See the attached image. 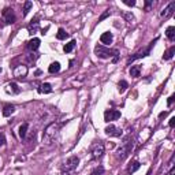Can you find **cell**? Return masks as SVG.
Here are the masks:
<instances>
[{
  "instance_id": "cell-1",
  "label": "cell",
  "mask_w": 175,
  "mask_h": 175,
  "mask_svg": "<svg viewBox=\"0 0 175 175\" xmlns=\"http://www.w3.org/2000/svg\"><path fill=\"white\" fill-rule=\"evenodd\" d=\"M58 133H59V125H58V123H51V125L44 130L43 144H45V145H51V144L56 140Z\"/></svg>"
},
{
  "instance_id": "cell-2",
  "label": "cell",
  "mask_w": 175,
  "mask_h": 175,
  "mask_svg": "<svg viewBox=\"0 0 175 175\" xmlns=\"http://www.w3.org/2000/svg\"><path fill=\"white\" fill-rule=\"evenodd\" d=\"M94 53H96V56L101 58V59H108V58H111L112 55L118 56V51H111V49H108V48H105L103 45H96L94 47Z\"/></svg>"
},
{
  "instance_id": "cell-3",
  "label": "cell",
  "mask_w": 175,
  "mask_h": 175,
  "mask_svg": "<svg viewBox=\"0 0 175 175\" xmlns=\"http://www.w3.org/2000/svg\"><path fill=\"white\" fill-rule=\"evenodd\" d=\"M131 148H133V141L130 142L129 140H127V141H125V144H123L121 148L118 149V155H116V156H118V159L119 160H125L126 157L129 156V153L131 152Z\"/></svg>"
},
{
  "instance_id": "cell-4",
  "label": "cell",
  "mask_w": 175,
  "mask_h": 175,
  "mask_svg": "<svg viewBox=\"0 0 175 175\" xmlns=\"http://www.w3.org/2000/svg\"><path fill=\"white\" fill-rule=\"evenodd\" d=\"M90 153H92V157H93V159L101 157L103 153H104V144L103 142H94L93 145H92Z\"/></svg>"
},
{
  "instance_id": "cell-5",
  "label": "cell",
  "mask_w": 175,
  "mask_h": 175,
  "mask_svg": "<svg viewBox=\"0 0 175 175\" xmlns=\"http://www.w3.org/2000/svg\"><path fill=\"white\" fill-rule=\"evenodd\" d=\"M78 163H80V159H78L77 156L68 157L66 162H64V164H63V170H64V171H73V170L77 168Z\"/></svg>"
},
{
  "instance_id": "cell-6",
  "label": "cell",
  "mask_w": 175,
  "mask_h": 175,
  "mask_svg": "<svg viewBox=\"0 0 175 175\" xmlns=\"http://www.w3.org/2000/svg\"><path fill=\"white\" fill-rule=\"evenodd\" d=\"M118 118H121V111L118 109H108L104 114V121L105 122H111V121H116Z\"/></svg>"
},
{
  "instance_id": "cell-7",
  "label": "cell",
  "mask_w": 175,
  "mask_h": 175,
  "mask_svg": "<svg viewBox=\"0 0 175 175\" xmlns=\"http://www.w3.org/2000/svg\"><path fill=\"white\" fill-rule=\"evenodd\" d=\"M104 131H105V134H107V136H111V137H121L122 136V130L118 129V127H115L114 125L107 126Z\"/></svg>"
},
{
  "instance_id": "cell-8",
  "label": "cell",
  "mask_w": 175,
  "mask_h": 175,
  "mask_svg": "<svg viewBox=\"0 0 175 175\" xmlns=\"http://www.w3.org/2000/svg\"><path fill=\"white\" fill-rule=\"evenodd\" d=\"M3 15H4V19H6V23H8V25H12V23H15V14L11 8H6L4 12H3Z\"/></svg>"
},
{
  "instance_id": "cell-9",
  "label": "cell",
  "mask_w": 175,
  "mask_h": 175,
  "mask_svg": "<svg viewBox=\"0 0 175 175\" xmlns=\"http://www.w3.org/2000/svg\"><path fill=\"white\" fill-rule=\"evenodd\" d=\"M174 11H175V3L173 2V3H170V4L163 10V12L160 14V16H162V18H164V19H167V18H170V16L173 15Z\"/></svg>"
},
{
  "instance_id": "cell-10",
  "label": "cell",
  "mask_w": 175,
  "mask_h": 175,
  "mask_svg": "<svg viewBox=\"0 0 175 175\" xmlns=\"http://www.w3.org/2000/svg\"><path fill=\"white\" fill-rule=\"evenodd\" d=\"M27 74V67L26 66H18L15 67V70H14V77L16 78H25Z\"/></svg>"
},
{
  "instance_id": "cell-11",
  "label": "cell",
  "mask_w": 175,
  "mask_h": 175,
  "mask_svg": "<svg viewBox=\"0 0 175 175\" xmlns=\"http://www.w3.org/2000/svg\"><path fill=\"white\" fill-rule=\"evenodd\" d=\"M112 40H114V37H112V34L109 33V32H105V33H103L101 34V37H100V41L103 44H111L112 43Z\"/></svg>"
},
{
  "instance_id": "cell-12",
  "label": "cell",
  "mask_w": 175,
  "mask_h": 175,
  "mask_svg": "<svg viewBox=\"0 0 175 175\" xmlns=\"http://www.w3.org/2000/svg\"><path fill=\"white\" fill-rule=\"evenodd\" d=\"M40 39H36V37H34V39H32L29 41V43H27V48H29L30 51H36L37 48L40 47Z\"/></svg>"
},
{
  "instance_id": "cell-13",
  "label": "cell",
  "mask_w": 175,
  "mask_h": 175,
  "mask_svg": "<svg viewBox=\"0 0 175 175\" xmlns=\"http://www.w3.org/2000/svg\"><path fill=\"white\" fill-rule=\"evenodd\" d=\"M14 112H15V107H14V105H6V107L3 108V116H6V118H8Z\"/></svg>"
},
{
  "instance_id": "cell-14",
  "label": "cell",
  "mask_w": 175,
  "mask_h": 175,
  "mask_svg": "<svg viewBox=\"0 0 175 175\" xmlns=\"http://www.w3.org/2000/svg\"><path fill=\"white\" fill-rule=\"evenodd\" d=\"M75 45H77V43H75V40H71L70 43H68V44H66V45H64L63 51H64V52H66V53H70L71 51H73L74 48H75Z\"/></svg>"
},
{
  "instance_id": "cell-15",
  "label": "cell",
  "mask_w": 175,
  "mask_h": 175,
  "mask_svg": "<svg viewBox=\"0 0 175 175\" xmlns=\"http://www.w3.org/2000/svg\"><path fill=\"white\" fill-rule=\"evenodd\" d=\"M48 71H49L51 74H55V73H59L60 71V64L58 63V62H55V63H52L49 67H48Z\"/></svg>"
},
{
  "instance_id": "cell-16",
  "label": "cell",
  "mask_w": 175,
  "mask_h": 175,
  "mask_svg": "<svg viewBox=\"0 0 175 175\" xmlns=\"http://www.w3.org/2000/svg\"><path fill=\"white\" fill-rule=\"evenodd\" d=\"M27 30H29V33H30V34L36 33L37 30H39V22H37V21H32V23H30V25L27 26Z\"/></svg>"
},
{
  "instance_id": "cell-17",
  "label": "cell",
  "mask_w": 175,
  "mask_h": 175,
  "mask_svg": "<svg viewBox=\"0 0 175 175\" xmlns=\"http://www.w3.org/2000/svg\"><path fill=\"white\" fill-rule=\"evenodd\" d=\"M140 73H141V66H133L130 68V75L131 77H140Z\"/></svg>"
},
{
  "instance_id": "cell-18",
  "label": "cell",
  "mask_w": 175,
  "mask_h": 175,
  "mask_svg": "<svg viewBox=\"0 0 175 175\" xmlns=\"http://www.w3.org/2000/svg\"><path fill=\"white\" fill-rule=\"evenodd\" d=\"M166 34H167V39L168 40H174L175 39V27L174 26H168L166 30Z\"/></svg>"
},
{
  "instance_id": "cell-19",
  "label": "cell",
  "mask_w": 175,
  "mask_h": 175,
  "mask_svg": "<svg viewBox=\"0 0 175 175\" xmlns=\"http://www.w3.org/2000/svg\"><path fill=\"white\" fill-rule=\"evenodd\" d=\"M40 92L41 93H51V92H52V85L51 84H43L40 86Z\"/></svg>"
},
{
  "instance_id": "cell-20",
  "label": "cell",
  "mask_w": 175,
  "mask_h": 175,
  "mask_svg": "<svg viewBox=\"0 0 175 175\" xmlns=\"http://www.w3.org/2000/svg\"><path fill=\"white\" fill-rule=\"evenodd\" d=\"M7 92H12V93H19V88L16 84H8L7 85Z\"/></svg>"
},
{
  "instance_id": "cell-21",
  "label": "cell",
  "mask_w": 175,
  "mask_h": 175,
  "mask_svg": "<svg viewBox=\"0 0 175 175\" xmlns=\"http://www.w3.org/2000/svg\"><path fill=\"white\" fill-rule=\"evenodd\" d=\"M174 53H175V47H171L168 51H167L166 53H164V56H163V59L164 60H170L171 58L174 56Z\"/></svg>"
},
{
  "instance_id": "cell-22",
  "label": "cell",
  "mask_w": 175,
  "mask_h": 175,
  "mask_svg": "<svg viewBox=\"0 0 175 175\" xmlns=\"http://www.w3.org/2000/svg\"><path fill=\"white\" fill-rule=\"evenodd\" d=\"M27 127H29V126H27V123H23V125L19 127V137H21V138H25V137H26Z\"/></svg>"
},
{
  "instance_id": "cell-23",
  "label": "cell",
  "mask_w": 175,
  "mask_h": 175,
  "mask_svg": "<svg viewBox=\"0 0 175 175\" xmlns=\"http://www.w3.org/2000/svg\"><path fill=\"white\" fill-rule=\"evenodd\" d=\"M56 37H58V40H64V39H67V37H68V34L66 33V30H64V29H59V30H58Z\"/></svg>"
},
{
  "instance_id": "cell-24",
  "label": "cell",
  "mask_w": 175,
  "mask_h": 175,
  "mask_svg": "<svg viewBox=\"0 0 175 175\" xmlns=\"http://www.w3.org/2000/svg\"><path fill=\"white\" fill-rule=\"evenodd\" d=\"M140 166H141V164H140L138 162H134V163H133V164H131V166H130V167H129V173H130V174H133V173H136V171H137V170H138V168H140Z\"/></svg>"
},
{
  "instance_id": "cell-25",
  "label": "cell",
  "mask_w": 175,
  "mask_h": 175,
  "mask_svg": "<svg viewBox=\"0 0 175 175\" xmlns=\"http://www.w3.org/2000/svg\"><path fill=\"white\" fill-rule=\"evenodd\" d=\"M33 7V3L32 2H26L25 3V7H23V15H27V12L30 11V8Z\"/></svg>"
},
{
  "instance_id": "cell-26",
  "label": "cell",
  "mask_w": 175,
  "mask_h": 175,
  "mask_svg": "<svg viewBox=\"0 0 175 175\" xmlns=\"http://www.w3.org/2000/svg\"><path fill=\"white\" fill-rule=\"evenodd\" d=\"M118 86H119V92H121V93H123V92H125L126 89H127L129 85H127V82H126V81H121V82H119Z\"/></svg>"
},
{
  "instance_id": "cell-27",
  "label": "cell",
  "mask_w": 175,
  "mask_h": 175,
  "mask_svg": "<svg viewBox=\"0 0 175 175\" xmlns=\"http://www.w3.org/2000/svg\"><path fill=\"white\" fill-rule=\"evenodd\" d=\"M103 173H104V168H103V167H97L90 175H103Z\"/></svg>"
},
{
  "instance_id": "cell-28",
  "label": "cell",
  "mask_w": 175,
  "mask_h": 175,
  "mask_svg": "<svg viewBox=\"0 0 175 175\" xmlns=\"http://www.w3.org/2000/svg\"><path fill=\"white\" fill-rule=\"evenodd\" d=\"M123 3H125L126 6H130V7L136 6V2H134V0H123Z\"/></svg>"
},
{
  "instance_id": "cell-29",
  "label": "cell",
  "mask_w": 175,
  "mask_h": 175,
  "mask_svg": "<svg viewBox=\"0 0 175 175\" xmlns=\"http://www.w3.org/2000/svg\"><path fill=\"white\" fill-rule=\"evenodd\" d=\"M6 144V136L3 133H0V146H3Z\"/></svg>"
},
{
  "instance_id": "cell-30",
  "label": "cell",
  "mask_w": 175,
  "mask_h": 175,
  "mask_svg": "<svg viewBox=\"0 0 175 175\" xmlns=\"http://www.w3.org/2000/svg\"><path fill=\"white\" fill-rule=\"evenodd\" d=\"M125 18L129 21V22H133L134 21V16H133V14H125Z\"/></svg>"
},
{
  "instance_id": "cell-31",
  "label": "cell",
  "mask_w": 175,
  "mask_h": 175,
  "mask_svg": "<svg viewBox=\"0 0 175 175\" xmlns=\"http://www.w3.org/2000/svg\"><path fill=\"white\" fill-rule=\"evenodd\" d=\"M109 15V11H105L104 14H103V15L100 16V19H99V21H103V19H105V18H107V16Z\"/></svg>"
},
{
  "instance_id": "cell-32",
  "label": "cell",
  "mask_w": 175,
  "mask_h": 175,
  "mask_svg": "<svg viewBox=\"0 0 175 175\" xmlns=\"http://www.w3.org/2000/svg\"><path fill=\"white\" fill-rule=\"evenodd\" d=\"M173 101H174V94H173V96H170V97H168V101H167V104H168V107H171V104H173Z\"/></svg>"
},
{
  "instance_id": "cell-33",
  "label": "cell",
  "mask_w": 175,
  "mask_h": 175,
  "mask_svg": "<svg viewBox=\"0 0 175 175\" xmlns=\"http://www.w3.org/2000/svg\"><path fill=\"white\" fill-rule=\"evenodd\" d=\"M174 125H175V118H171L170 119V127H174Z\"/></svg>"
},
{
  "instance_id": "cell-34",
  "label": "cell",
  "mask_w": 175,
  "mask_h": 175,
  "mask_svg": "<svg viewBox=\"0 0 175 175\" xmlns=\"http://www.w3.org/2000/svg\"><path fill=\"white\" fill-rule=\"evenodd\" d=\"M150 4H152V2H146V8H149V7H150Z\"/></svg>"
},
{
  "instance_id": "cell-35",
  "label": "cell",
  "mask_w": 175,
  "mask_h": 175,
  "mask_svg": "<svg viewBox=\"0 0 175 175\" xmlns=\"http://www.w3.org/2000/svg\"><path fill=\"white\" fill-rule=\"evenodd\" d=\"M168 175H174V168H171V171L168 173Z\"/></svg>"
},
{
  "instance_id": "cell-36",
  "label": "cell",
  "mask_w": 175,
  "mask_h": 175,
  "mask_svg": "<svg viewBox=\"0 0 175 175\" xmlns=\"http://www.w3.org/2000/svg\"><path fill=\"white\" fill-rule=\"evenodd\" d=\"M0 73H2V67H0Z\"/></svg>"
}]
</instances>
